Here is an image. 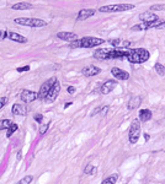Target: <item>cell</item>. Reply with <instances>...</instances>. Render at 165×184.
Masks as SVG:
<instances>
[{
    "label": "cell",
    "instance_id": "cell-1",
    "mask_svg": "<svg viewBox=\"0 0 165 184\" xmlns=\"http://www.w3.org/2000/svg\"><path fill=\"white\" fill-rule=\"evenodd\" d=\"M100 44H104V40L96 38V37H85V38L71 41L69 47L70 48H93Z\"/></svg>",
    "mask_w": 165,
    "mask_h": 184
},
{
    "label": "cell",
    "instance_id": "cell-2",
    "mask_svg": "<svg viewBox=\"0 0 165 184\" xmlns=\"http://www.w3.org/2000/svg\"><path fill=\"white\" fill-rule=\"evenodd\" d=\"M127 59L133 64H140L144 63L149 59V52L143 48H137V49H132L128 50L127 53Z\"/></svg>",
    "mask_w": 165,
    "mask_h": 184
},
{
    "label": "cell",
    "instance_id": "cell-3",
    "mask_svg": "<svg viewBox=\"0 0 165 184\" xmlns=\"http://www.w3.org/2000/svg\"><path fill=\"white\" fill-rule=\"evenodd\" d=\"M15 24L17 25H21V26H27V27H45L47 25L46 21L40 20V18H15L14 20Z\"/></svg>",
    "mask_w": 165,
    "mask_h": 184
},
{
    "label": "cell",
    "instance_id": "cell-4",
    "mask_svg": "<svg viewBox=\"0 0 165 184\" xmlns=\"http://www.w3.org/2000/svg\"><path fill=\"white\" fill-rule=\"evenodd\" d=\"M134 9L133 4H114V5H105L99 9L100 12H120Z\"/></svg>",
    "mask_w": 165,
    "mask_h": 184
},
{
    "label": "cell",
    "instance_id": "cell-5",
    "mask_svg": "<svg viewBox=\"0 0 165 184\" xmlns=\"http://www.w3.org/2000/svg\"><path fill=\"white\" fill-rule=\"evenodd\" d=\"M140 136V123L138 119H134L131 124V129H130V142L131 144H136L138 141Z\"/></svg>",
    "mask_w": 165,
    "mask_h": 184
},
{
    "label": "cell",
    "instance_id": "cell-6",
    "mask_svg": "<svg viewBox=\"0 0 165 184\" xmlns=\"http://www.w3.org/2000/svg\"><path fill=\"white\" fill-rule=\"evenodd\" d=\"M56 81H57L56 78H51L49 80H47L46 82H43V85L40 88V92L37 94V98L38 100H45V97L47 96V94L49 92V90L52 88V86L54 85V82H56Z\"/></svg>",
    "mask_w": 165,
    "mask_h": 184
},
{
    "label": "cell",
    "instance_id": "cell-7",
    "mask_svg": "<svg viewBox=\"0 0 165 184\" xmlns=\"http://www.w3.org/2000/svg\"><path fill=\"white\" fill-rule=\"evenodd\" d=\"M59 91H61V84H59V81L57 80L56 82H54V85L52 86V88L49 90V92L47 94V96L45 97V101L48 102V103H51V102H53V101H56V98H57L58 95H59Z\"/></svg>",
    "mask_w": 165,
    "mask_h": 184
},
{
    "label": "cell",
    "instance_id": "cell-8",
    "mask_svg": "<svg viewBox=\"0 0 165 184\" xmlns=\"http://www.w3.org/2000/svg\"><path fill=\"white\" fill-rule=\"evenodd\" d=\"M20 97L25 103H30V102H33L35 100H37V94L33 91H30V90H24L21 92Z\"/></svg>",
    "mask_w": 165,
    "mask_h": 184
},
{
    "label": "cell",
    "instance_id": "cell-9",
    "mask_svg": "<svg viewBox=\"0 0 165 184\" xmlns=\"http://www.w3.org/2000/svg\"><path fill=\"white\" fill-rule=\"evenodd\" d=\"M81 72H83L84 76L90 78V76H95V75H97V74H100L101 72V69L97 68V66H94V65H89V66H85L81 70Z\"/></svg>",
    "mask_w": 165,
    "mask_h": 184
},
{
    "label": "cell",
    "instance_id": "cell-10",
    "mask_svg": "<svg viewBox=\"0 0 165 184\" xmlns=\"http://www.w3.org/2000/svg\"><path fill=\"white\" fill-rule=\"evenodd\" d=\"M139 18H140V21H143V22H154V21H158L159 20V17L155 14L150 12V11L140 14L139 15Z\"/></svg>",
    "mask_w": 165,
    "mask_h": 184
},
{
    "label": "cell",
    "instance_id": "cell-11",
    "mask_svg": "<svg viewBox=\"0 0 165 184\" xmlns=\"http://www.w3.org/2000/svg\"><path fill=\"white\" fill-rule=\"evenodd\" d=\"M116 86H117V82H116V81H114V80H108V81H106V82L102 85L101 92H102L104 95H107V94H110V92H112V91L115 90Z\"/></svg>",
    "mask_w": 165,
    "mask_h": 184
},
{
    "label": "cell",
    "instance_id": "cell-12",
    "mask_svg": "<svg viewBox=\"0 0 165 184\" xmlns=\"http://www.w3.org/2000/svg\"><path fill=\"white\" fill-rule=\"evenodd\" d=\"M111 72H112V75L118 80H127L128 78H130V74H128L127 71H124V70L118 69V68H112Z\"/></svg>",
    "mask_w": 165,
    "mask_h": 184
},
{
    "label": "cell",
    "instance_id": "cell-13",
    "mask_svg": "<svg viewBox=\"0 0 165 184\" xmlns=\"http://www.w3.org/2000/svg\"><path fill=\"white\" fill-rule=\"evenodd\" d=\"M12 114L15 116H26L27 113V109H26V106L24 104H20V103H15L12 106Z\"/></svg>",
    "mask_w": 165,
    "mask_h": 184
},
{
    "label": "cell",
    "instance_id": "cell-14",
    "mask_svg": "<svg viewBox=\"0 0 165 184\" xmlns=\"http://www.w3.org/2000/svg\"><path fill=\"white\" fill-rule=\"evenodd\" d=\"M8 38H10L11 41L14 42H19V43H26L27 42V38L19 33H15V32H8Z\"/></svg>",
    "mask_w": 165,
    "mask_h": 184
},
{
    "label": "cell",
    "instance_id": "cell-15",
    "mask_svg": "<svg viewBox=\"0 0 165 184\" xmlns=\"http://www.w3.org/2000/svg\"><path fill=\"white\" fill-rule=\"evenodd\" d=\"M94 14H95V10L94 9H83L78 14V20H86V18L91 17Z\"/></svg>",
    "mask_w": 165,
    "mask_h": 184
},
{
    "label": "cell",
    "instance_id": "cell-16",
    "mask_svg": "<svg viewBox=\"0 0 165 184\" xmlns=\"http://www.w3.org/2000/svg\"><path fill=\"white\" fill-rule=\"evenodd\" d=\"M57 37L59 40H63V41H74L77 38V34L71 33V32H58Z\"/></svg>",
    "mask_w": 165,
    "mask_h": 184
},
{
    "label": "cell",
    "instance_id": "cell-17",
    "mask_svg": "<svg viewBox=\"0 0 165 184\" xmlns=\"http://www.w3.org/2000/svg\"><path fill=\"white\" fill-rule=\"evenodd\" d=\"M94 57L96 59H110V49H99L95 52Z\"/></svg>",
    "mask_w": 165,
    "mask_h": 184
},
{
    "label": "cell",
    "instance_id": "cell-18",
    "mask_svg": "<svg viewBox=\"0 0 165 184\" xmlns=\"http://www.w3.org/2000/svg\"><path fill=\"white\" fill-rule=\"evenodd\" d=\"M139 119L142 122H148L152 119V112L149 109H140L139 110Z\"/></svg>",
    "mask_w": 165,
    "mask_h": 184
},
{
    "label": "cell",
    "instance_id": "cell-19",
    "mask_svg": "<svg viewBox=\"0 0 165 184\" xmlns=\"http://www.w3.org/2000/svg\"><path fill=\"white\" fill-rule=\"evenodd\" d=\"M140 102H142V98L139 96H133L131 98V101L128 102V108H130V109H134L138 106H140Z\"/></svg>",
    "mask_w": 165,
    "mask_h": 184
},
{
    "label": "cell",
    "instance_id": "cell-20",
    "mask_svg": "<svg viewBox=\"0 0 165 184\" xmlns=\"http://www.w3.org/2000/svg\"><path fill=\"white\" fill-rule=\"evenodd\" d=\"M12 10H28V9H32V5L30 3H17V4H14Z\"/></svg>",
    "mask_w": 165,
    "mask_h": 184
},
{
    "label": "cell",
    "instance_id": "cell-21",
    "mask_svg": "<svg viewBox=\"0 0 165 184\" xmlns=\"http://www.w3.org/2000/svg\"><path fill=\"white\" fill-rule=\"evenodd\" d=\"M118 179V174H112V176H110L108 178H106L101 184H116Z\"/></svg>",
    "mask_w": 165,
    "mask_h": 184
},
{
    "label": "cell",
    "instance_id": "cell-22",
    "mask_svg": "<svg viewBox=\"0 0 165 184\" xmlns=\"http://www.w3.org/2000/svg\"><path fill=\"white\" fill-rule=\"evenodd\" d=\"M11 124H12V122L10 119H2V120H0V130H5V129H9Z\"/></svg>",
    "mask_w": 165,
    "mask_h": 184
},
{
    "label": "cell",
    "instance_id": "cell-23",
    "mask_svg": "<svg viewBox=\"0 0 165 184\" xmlns=\"http://www.w3.org/2000/svg\"><path fill=\"white\" fill-rule=\"evenodd\" d=\"M154 69H155V71H157L158 75H160V76H164V75H165V68H164V65H161L160 63H157V64L154 65Z\"/></svg>",
    "mask_w": 165,
    "mask_h": 184
},
{
    "label": "cell",
    "instance_id": "cell-24",
    "mask_svg": "<svg viewBox=\"0 0 165 184\" xmlns=\"http://www.w3.org/2000/svg\"><path fill=\"white\" fill-rule=\"evenodd\" d=\"M96 171H97V168L95 167V166H93V164H87L86 167H85V170H84L85 174H93V176L96 173Z\"/></svg>",
    "mask_w": 165,
    "mask_h": 184
},
{
    "label": "cell",
    "instance_id": "cell-25",
    "mask_svg": "<svg viewBox=\"0 0 165 184\" xmlns=\"http://www.w3.org/2000/svg\"><path fill=\"white\" fill-rule=\"evenodd\" d=\"M149 9H150V12H153V11H163V10H165V4H154Z\"/></svg>",
    "mask_w": 165,
    "mask_h": 184
},
{
    "label": "cell",
    "instance_id": "cell-26",
    "mask_svg": "<svg viewBox=\"0 0 165 184\" xmlns=\"http://www.w3.org/2000/svg\"><path fill=\"white\" fill-rule=\"evenodd\" d=\"M32 180H33V177H32V176H26V177H24L21 180L17 182V184H30Z\"/></svg>",
    "mask_w": 165,
    "mask_h": 184
},
{
    "label": "cell",
    "instance_id": "cell-27",
    "mask_svg": "<svg viewBox=\"0 0 165 184\" xmlns=\"http://www.w3.org/2000/svg\"><path fill=\"white\" fill-rule=\"evenodd\" d=\"M16 130H17V125L12 123V124L10 125V128L8 129V134H6V136H8V138H10V136H11V135H12V134L16 132Z\"/></svg>",
    "mask_w": 165,
    "mask_h": 184
},
{
    "label": "cell",
    "instance_id": "cell-28",
    "mask_svg": "<svg viewBox=\"0 0 165 184\" xmlns=\"http://www.w3.org/2000/svg\"><path fill=\"white\" fill-rule=\"evenodd\" d=\"M48 128H49V124H42V125L40 126V134H41V135H45L46 132L48 130Z\"/></svg>",
    "mask_w": 165,
    "mask_h": 184
},
{
    "label": "cell",
    "instance_id": "cell-29",
    "mask_svg": "<svg viewBox=\"0 0 165 184\" xmlns=\"http://www.w3.org/2000/svg\"><path fill=\"white\" fill-rule=\"evenodd\" d=\"M108 112V106H104V108L101 107V109H100V116H106V113Z\"/></svg>",
    "mask_w": 165,
    "mask_h": 184
},
{
    "label": "cell",
    "instance_id": "cell-30",
    "mask_svg": "<svg viewBox=\"0 0 165 184\" xmlns=\"http://www.w3.org/2000/svg\"><path fill=\"white\" fill-rule=\"evenodd\" d=\"M121 42H122V41H121L120 38H117V40H111V41H110V43H111L114 47H117V46H118Z\"/></svg>",
    "mask_w": 165,
    "mask_h": 184
},
{
    "label": "cell",
    "instance_id": "cell-31",
    "mask_svg": "<svg viewBox=\"0 0 165 184\" xmlns=\"http://www.w3.org/2000/svg\"><path fill=\"white\" fill-rule=\"evenodd\" d=\"M6 101H8V98H6V97H2V98H0V109H2V108L5 106Z\"/></svg>",
    "mask_w": 165,
    "mask_h": 184
},
{
    "label": "cell",
    "instance_id": "cell-32",
    "mask_svg": "<svg viewBox=\"0 0 165 184\" xmlns=\"http://www.w3.org/2000/svg\"><path fill=\"white\" fill-rule=\"evenodd\" d=\"M155 28H158V30H165V21H164V22L161 21V22H160Z\"/></svg>",
    "mask_w": 165,
    "mask_h": 184
},
{
    "label": "cell",
    "instance_id": "cell-33",
    "mask_svg": "<svg viewBox=\"0 0 165 184\" xmlns=\"http://www.w3.org/2000/svg\"><path fill=\"white\" fill-rule=\"evenodd\" d=\"M27 70H30V66H24V68H19V69H17V71H19V72H24V71H27Z\"/></svg>",
    "mask_w": 165,
    "mask_h": 184
},
{
    "label": "cell",
    "instance_id": "cell-34",
    "mask_svg": "<svg viewBox=\"0 0 165 184\" xmlns=\"http://www.w3.org/2000/svg\"><path fill=\"white\" fill-rule=\"evenodd\" d=\"M42 119H43V117H42L41 114H37V116H35V120H36V122L41 123V122H42Z\"/></svg>",
    "mask_w": 165,
    "mask_h": 184
},
{
    "label": "cell",
    "instance_id": "cell-35",
    "mask_svg": "<svg viewBox=\"0 0 165 184\" xmlns=\"http://www.w3.org/2000/svg\"><path fill=\"white\" fill-rule=\"evenodd\" d=\"M8 36V32H4V31H0V41L4 40L5 37Z\"/></svg>",
    "mask_w": 165,
    "mask_h": 184
},
{
    "label": "cell",
    "instance_id": "cell-36",
    "mask_svg": "<svg viewBox=\"0 0 165 184\" xmlns=\"http://www.w3.org/2000/svg\"><path fill=\"white\" fill-rule=\"evenodd\" d=\"M68 92H69V94H74V92H75V88L71 87V86H69V87H68Z\"/></svg>",
    "mask_w": 165,
    "mask_h": 184
},
{
    "label": "cell",
    "instance_id": "cell-37",
    "mask_svg": "<svg viewBox=\"0 0 165 184\" xmlns=\"http://www.w3.org/2000/svg\"><path fill=\"white\" fill-rule=\"evenodd\" d=\"M123 46H124V48H130L131 47V42H123Z\"/></svg>",
    "mask_w": 165,
    "mask_h": 184
},
{
    "label": "cell",
    "instance_id": "cell-38",
    "mask_svg": "<svg viewBox=\"0 0 165 184\" xmlns=\"http://www.w3.org/2000/svg\"><path fill=\"white\" fill-rule=\"evenodd\" d=\"M17 158H19V160L21 158V152H19V154H17Z\"/></svg>",
    "mask_w": 165,
    "mask_h": 184
}]
</instances>
